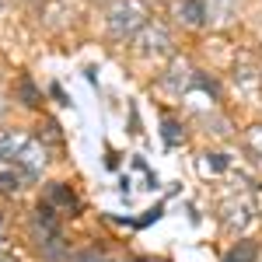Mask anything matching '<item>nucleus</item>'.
<instances>
[{"label": "nucleus", "instance_id": "nucleus-1", "mask_svg": "<svg viewBox=\"0 0 262 262\" xmlns=\"http://www.w3.org/2000/svg\"><path fill=\"white\" fill-rule=\"evenodd\" d=\"M0 168H18L35 182L46 168V150L39 140L14 133V129H0Z\"/></svg>", "mask_w": 262, "mask_h": 262}, {"label": "nucleus", "instance_id": "nucleus-2", "mask_svg": "<svg viewBox=\"0 0 262 262\" xmlns=\"http://www.w3.org/2000/svg\"><path fill=\"white\" fill-rule=\"evenodd\" d=\"M147 21L150 18H147V7H143L140 0H116V4L108 7L105 28H108V35H116V39H133Z\"/></svg>", "mask_w": 262, "mask_h": 262}, {"label": "nucleus", "instance_id": "nucleus-3", "mask_svg": "<svg viewBox=\"0 0 262 262\" xmlns=\"http://www.w3.org/2000/svg\"><path fill=\"white\" fill-rule=\"evenodd\" d=\"M133 46H137L140 56H161V53L171 49V35H168L164 25H150V21H147L140 32L133 35Z\"/></svg>", "mask_w": 262, "mask_h": 262}, {"label": "nucleus", "instance_id": "nucleus-4", "mask_svg": "<svg viewBox=\"0 0 262 262\" xmlns=\"http://www.w3.org/2000/svg\"><path fill=\"white\" fill-rule=\"evenodd\" d=\"M46 203L56 210V213H77L81 210V203H77V196L70 192V185H63V182H53L49 189H46Z\"/></svg>", "mask_w": 262, "mask_h": 262}, {"label": "nucleus", "instance_id": "nucleus-5", "mask_svg": "<svg viewBox=\"0 0 262 262\" xmlns=\"http://www.w3.org/2000/svg\"><path fill=\"white\" fill-rule=\"evenodd\" d=\"M189 84H192V70H189L185 63H171V67L164 70V77H161V88L171 91V95H182Z\"/></svg>", "mask_w": 262, "mask_h": 262}, {"label": "nucleus", "instance_id": "nucleus-6", "mask_svg": "<svg viewBox=\"0 0 262 262\" xmlns=\"http://www.w3.org/2000/svg\"><path fill=\"white\" fill-rule=\"evenodd\" d=\"M179 18L189 28H203L206 25V0H179Z\"/></svg>", "mask_w": 262, "mask_h": 262}, {"label": "nucleus", "instance_id": "nucleus-7", "mask_svg": "<svg viewBox=\"0 0 262 262\" xmlns=\"http://www.w3.org/2000/svg\"><path fill=\"white\" fill-rule=\"evenodd\" d=\"M252 210H255V206H252V200H234V203H227L224 221L231 224V227H238V231H242V227H248V224H252Z\"/></svg>", "mask_w": 262, "mask_h": 262}, {"label": "nucleus", "instance_id": "nucleus-8", "mask_svg": "<svg viewBox=\"0 0 262 262\" xmlns=\"http://www.w3.org/2000/svg\"><path fill=\"white\" fill-rule=\"evenodd\" d=\"M25 185H32V179H28L25 171H18V168H0V192L14 196V192H21Z\"/></svg>", "mask_w": 262, "mask_h": 262}, {"label": "nucleus", "instance_id": "nucleus-9", "mask_svg": "<svg viewBox=\"0 0 262 262\" xmlns=\"http://www.w3.org/2000/svg\"><path fill=\"white\" fill-rule=\"evenodd\" d=\"M255 255H259L255 242H238L231 252H227V259H224V262H255Z\"/></svg>", "mask_w": 262, "mask_h": 262}, {"label": "nucleus", "instance_id": "nucleus-10", "mask_svg": "<svg viewBox=\"0 0 262 262\" xmlns=\"http://www.w3.org/2000/svg\"><path fill=\"white\" fill-rule=\"evenodd\" d=\"M161 137H164V143H168V147H182L185 133H182L179 119H168V116H164V119H161Z\"/></svg>", "mask_w": 262, "mask_h": 262}, {"label": "nucleus", "instance_id": "nucleus-11", "mask_svg": "<svg viewBox=\"0 0 262 262\" xmlns=\"http://www.w3.org/2000/svg\"><path fill=\"white\" fill-rule=\"evenodd\" d=\"M18 95H21V101H25V105H39V88H35V84L28 81V77H21L18 81Z\"/></svg>", "mask_w": 262, "mask_h": 262}, {"label": "nucleus", "instance_id": "nucleus-12", "mask_svg": "<svg viewBox=\"0 0 262 262\" xmlns=\"http://www.w3.org/2000/svg\"><path fill=\"white\" fill-rule=\"evenodd\" d=\"M74 262H108V259L101 255L98 248H88V252H77V255H74Z\"/></svg>", "mask_w": 262, "mask_h": 262}, {"label": "nucleus", "instance_id": "nucleus-13", "mask_svg": "<svg viewBox=\"0 0 262 262\" xmlns=\"http://www.w3.org/2000/svg\"><path fill=\"white\" fill-rule=\"evenodd\" d=\"M248 147L255 150V158H262V126H255V129L248 133Z\"/></svg>", "mask_w": 262, "mask_h": 262}, {"label": "nucleus", "instance_id": "nucleus-14", "mask_svg": "<svg viewBox=\"0 0 262 262\" xmlns=\"http://www.w3.org/2000/svg\"><path fill=\"white\" fill-rule=\"evenodd\" d=\"M210 168H213V171H224V168H227L224 154H210Z\"/></svg>", "mask_w": 262, "mask_h": 262}, {"label": "nucleus", "instance_id": "nucleus-15", "mask_svg": "<svg viewBox=\"0 0 262 262\" xmlns=\"http://www.w3.org/2000/svg\"><path fill=\"white\" fill-rule=\"evenodd\" d=\"M53 98L60 101V105H70V98H67V91H63L60 84H53Z\"/></svg>", "mask_w": 262, "mask_h": 262}, {"label": "nucleus", "instance_id": "nucleus-16", "mask_svg": "<svg viewBox=\"0 0 262 262\" xmlns=\"http://www.w3.org/2000/svg\"><path fill=\"white\" fill-rule=\"evenodd\" d=\"M0 262H18V259H14V255H4V252H0Z\"/></svg>", "mask_w": 262, "mask_h": 262}, {"label": "nucleus", "instance_id": "nucleus-17", "mask_svg": "<svg viewBox=\"0 0 262 262\" xmlns=\"http://www.w3.org/2000/svg\"><path fill=\"white\" fill-rule=\"evenodd\" d=\"M0 245H4V213H0Z\"/></svg>", "mask_w": 262, "mask_h": 262}, {"label": "nucleus", "instance_id": "nucleus-18", "mask_svg": "<svg viewBox=\"0 0 262 262\" xmlns=\"http://www.w3.org/2000/svg\"><path fill=\"white\" fill-rule=\"evenodd\" d=\"M25 4H39V0H25Z\"/></svg>", "mask_w": 262, "mask_h": 262}, {"label": "nucleus", "instance_id": "nucleus-19", "mask_svg": "<svg viewBox=\"0 0 262 262\" xmlns=\"http://www.w3.org/2000/svg\"><path fill=\"white\" fill-rule=\"evenodd\" d=\"M0 11H4V0H0Z\"/></svg>", "mask_w": 262, "mask_h": 262}, {"label": "nucleus", "instance_id": "nucleus-20", "mask_svg": "<svg viewBox=\"0 0 262 262\" xmlns=\"http://www.w3.org/2000/svg\"><path fill=\"white\" fill-rule=\"evenodd\" d=\"M0 105H4V101H0Z\"/></svg>", "mask_w": 262, "mask_h": 262}]
</instances>
